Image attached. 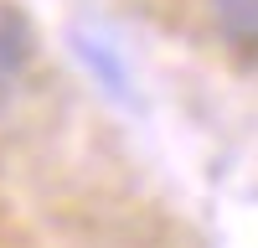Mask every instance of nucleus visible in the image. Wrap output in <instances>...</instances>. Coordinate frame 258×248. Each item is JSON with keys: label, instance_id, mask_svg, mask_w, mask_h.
Returning a JSON list of instances; mask_svg holds the SVG:
<instances>
[{"label": "nucleus", "instance_id": "nucleus-1", "mask_svg": "<svg viewBox=\"0 0 258 248\" xmlns=\"http://www.w3.org/2000/svg\"><path fill=\"white\" fill-rule=\"evenodd\" d=\"M68 41H73V57L83 62V73H88L114 103H124V109H129V103H135V88H129V68H124V57H119L114 41L98 36V31H83V26H78Z\"/></svg>", "mask_w": 258, "mask_h": 248}, {"label": "nucleus", "instance_id": "nucleus-2", "mask_svg": "<svg viewBox=\"0 0 258 248\" xmlns=\"http://www.w3.org/2000/svg\"><path fill=\"white\" fill-rule=\"evenodd\" d=\"M36 57V31L21 6L0 0V88H16Z\"/></svg>", "mask_w": 258, "mask_h": 248}, {"label": "nucleus", "instance_id": "nucleus-3", "mask_svg": "<svg viewBox=\"0 0 258 248\" xmlns=\"http://www.w3.org/2000/svg\"><path fill=\"white\" fill-rule=\"evenodd\" d=\"M207 16L232 52H258V0H207Z\"/></svg>", "mask_w": 258, "mask_h": 248}]
</instances>
